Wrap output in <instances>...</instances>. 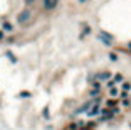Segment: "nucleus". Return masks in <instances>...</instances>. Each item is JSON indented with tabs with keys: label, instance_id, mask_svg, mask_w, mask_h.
I'll use <instances>...</instances> for the list:
<instances>
[{
	"label": "nucleus",
	"instance_id": "nucleus-1",
	"mask_svg": "<svg viewBox=\"0 0 131 130\" xmlns=\"http://www.w3.org/2000/svg\"><path fill=\"white\" fill-rule=\"evenodd\" d=\"M99 41L103 42L104 46H113V36L108 34V32H104V31H101L99 32Z\"/></svg>",
	"mask_w": 131,
	"mask_h": 130
},
{
	"label": "nucleus",
	"instance_id": "nucleus-2",
	"mask_svg": "<svg viewBox=\"0 0 131 130\" xmlns=\"http://www.w3.org/2000/svg\"><path fill=\"white\" fill-rule=\"evenodd\" d=\"M98 115H101V105H94L92 103V106L87 110V117H98Z\"/></svg>",
	"mask_w": 131,
	"mask_h": 130
},
{
	"label": "nucleus",
	"instance_id": "nucleus-3",
	"mask_svg": "<svg viewBox=\"0 0 131 130\" xmlns=\"http://www.w3.org/2000/svg\"><path fill=\"white\" fill-rule=\"evenodd\" d=\"M91 106H92V100H87V102L84 103L82 106H79V108L76 110L74 113H76V115H77V113H87V110L91 108Z\"/></svg>",
	"mask_w": 131,
	"mask_h": 130
},
{
	"label": "nucleus",
	"instance_id": "nucleus-4",
	"mask_svg": "<svg viewBox=\"0 0 131 130\" xmlns=\"http://www.w3.org/2000/svg\"><path fill=\"white\" fill-rule=\"evenodd\" d=\"M29 19H30V10H24V12L19 14V19H17V21H19L20 24H25Z\"/></svg>",
	"mask_w": 131,
	"mask_h": 130
},
{
	"label": "nucleus",
	"instance_id": "nucleus-5",
	"mask_svg": "<svg viewBox=\"0 0 131 130\" xmlns=\"http://www.w3.org/2000/svg\"><path fill=\"white\" fill-rule=\"evenodd\" d=\"M109 78H111V73H108V71H103V73L96 74V79H98V81H106Z\"/></svg>",
	"mask_w": 131,
	"mask_h": 130
},
{
	"label": "nucleus",
	"instance_id": "nucleus-6",
	"mask_svg": "<svg viewBox=\"0 0 131 130\" xmlns=\"http://www.w3.org/2000/svg\"><path fill=\"white\" fill-rule=\"evenodd\" d=\"M57 2H59V0H44V7L47 8V10H52V8L57 5Z\"/></svg>",
	"mask_w": 131,
	"mask_h": 130
},
{
	"label": "nucleus",
	"instance_id": "nucleus-7",
	"mask_svg": "<svg viewBox=\"0 0 131 130\" xmlns=\"http://www.w3.org/2000/svg\"><path fill=\"white\" fill-rule=\"evenodd\" d=\"M4 31H7V32H12V31H14L12 24H10V22H4Z\"/></svg>",
	"mask_w": 131,
	"mask_h": 130
},
{
	"label": "nucleus",
	"instance_id": "nucleus-8",
	"mask_svg": "<svg viewBox=\"0 0 131 130\" xmlns=\"http://www.w3.org/2000/svg\"><path fill=\"white\" fill-rule=\"evenodd\" d=\"M109 95H111V98H116L119 95V91L116 89V86H114V88H109Z\"/></svg>",
	"mask_w": 131,
	"mask_h": 130
},
{
	"label": "nucleus",
	"instance_id": "nucleus-9",
	"mask_svg": "<svg viewBox=\"0 0 131 130\" xmlns=\"http://www.w3.org/2000/svg\"><path fill=\"white\" fill-rule=\"evenodd\" d=\"M121 88H123V91H129V89H131V83L129 81H124Z\"/></svg>",
	"mask_w": 131,
	"mask_h": 130
},
{
	"label": "nucleus",
	"instance_id": "nucleus-10",
	"mask_svg": "<svg viewBox=\"0 0 131 130\" xmlns=\"http://www.w3.org/2000/svg\"><path fill=\"white\" fill-rule=\"evenodd\" d=\"M67 130H79V125H77V123H69V127H67Z\"/></svg>",
	"mask_w": 131,
	"mask_h": 130
},
{
	"label": "nucleus",
	"instance_id": "nucleus-11",
	"mask_svg": "<svg viewBox=\"0 0 131 130\" xmlns=\"http://www.w3.org/2000/svg\"><path fill=\"white\" fill-rule=\"evenodd\" d=\"M98 95H101V89L92 88V89H91V96H98Z\"/></svg>",
	"mask_w": 131,
	"mask_h": 130
},
{
	"label": "nucleus",
	"instance_id": "nucleus-12",
	"mask_svg": "<svg viewBox=\"0 0 131 130\" xmlns=\"http://www.w3.org/2000/svg\"><path fill=\"white\" fill-rule=\"evenodd\" d=\"M123 105H124V106H129V105H131V100H129V96L123 98Z\"/></svg>",
	"mask_w": 131,
	"mask_h": 130
},
{
	"label": "nucleus",
	"instance_id": "nucleus-13",
	"mask_svg": "<svg viewBox=\"0 0 131 130\" xmlns=\"http://www.w3.org/2000/svg\"><path fill=\"white\" fill-rule=\"evenodd\" d=\"M109 59H111V61H118V54H116V53H111V54H109Z\"/></svg>",
	"mask_w": 131,
	"mask_h": 130
},
{
	"label": "nucleus",
	"instance_id": "nucleus-14",
	"mask_svg": "<svg viewBox=\"0 0 131 130\" xmlns=\"http://www.w3.org/2000/svg\"><path fill=\"white\" fill-rule=\"evenodd\" d=\"M113 81H114V83H119V81H123V76H121V74H116Z\"/></svg>",
	"mask_w": 131,
	"mask_h": 130
},
{
	"label": "nucleus",
	"instance_id": "nucleus-15",
	"mask_svg": "<svg viewBox=\"0 0 131 130\" xmlns=\"http://www.w3.org/2000/svg\"><path fill=\"white\" fill-rule=\"evenodd\" d=\"M106 105H108V106H114V105H116V98H114V100H108Z\"/></svg>",
	"mask_w": 131,
	"mask_h": 130
},
{
	"label": "nucleus",
	"instance_id": "nucleus-16",
	"mask_svg": "<svg viewBox=\"0 0 131 130\" xmlns=\"http://www.w3.org/2000/svg\"><path fill=\"white\" fill-rule=\"evenodd\" d=\"M91 32V27H89V25H87V27H84V32H82V37L86 36V34H89Z\"/></svg>",
	"mask_w": 131,
	"mask_h": 130
},
{
	"label": "nucleus",
	"instance_id": "nucleus-17",
	"mask_svg": "<svg viewBox=\"0 0 131 130\" xmlns=\"http://www.w3.org/2000/svg\"><path fill=\"white\" fill-rule=\"evenodd\" d=\"M114 85H116V83H114V81H109V83H108V85H106V86H108V88H114Z\"/></svg>",
	"mask_w": 131,
	"mask_h": 130
},
{
	"label": "nucleus",
	"instance_id": "nucleus-18",
	"mask_svg": "<svg viewBox=\"0 0 131 130\" xmlns=\"http://www.w3.org/2000/svg\"><path fill=\"white\" fill-rule=\"evenodd\" d=\"M0 39H4V32L2 31H0Z\"/></svg>",
	"mask_w": 131,
	"mask_h": 130
},
{
	"label": "nucleus",
	"instance_id": "nucleus-19",
	"mask_svg": "<svg viewBox=\"0 0 131 130\" xmlns=\"http://www.w3.org/2000/svg\"><path fill=\"white\" fill-rule=\"evenodd\" d=\"M25 2H27V4H32V2H34V0H25Z\"/></svg>",
	"mask_w": 131,
	"mask_h": 130
},
{
	"label": "nucleus",
	"instance_id": "nucleus-20",
	"mask_svg": "<svg viewBox=\"0 0 131 130\" xmlns=\"http://www.w3.org/2000/svg\"><path fill=\"white\" fill-rule=\"evenodd\" d=\"M79 2H86V0H79Z\"/></svg>",
	"mask_w": 131,
	"mask_h": 130
},
{
	"label": "nucleus",
	"instance_id": "nucleus-21",
	"mask_svg": "<svg viewBox=\"0 0 131 130\" xmlns=\"http://www.w3.org/2000/svg\"><path fill=\"white\" fill-rule=\"evenodd\" d=\"M89 130H94V128H89Z\"/></svg>",
	"mask_w": 131,
	"mask_h": 130
}]
</instances>
